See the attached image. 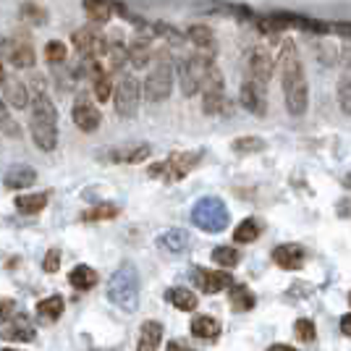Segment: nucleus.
Returning <instances> with one entry per match:
<instances>
[{
  "label": "nucleus",
  "mask_w": 351,
  "mask_h": 351,
  "mask_svg": "<svg viewBox=\"0 0 351 351\" xmlns=\"http://www.w3.org/2000/svg\"><path fill=\"white\" fill-rule=\"evenodd\" d=\"M260 234H263L260 220L247 218V220H241V223L236 226L234 241H236V244H252V241H257V239H260Z\"/></svg>",
  "instance_id": "nucleus-32"
},
{
  "label": "nucleus",
  "mask_w": 351,
  "mask_h": 351,
  "mask_svg": "<svg viewBox=\"0 0 351 351\" xmlns=\"http://www.w3.org/2000/svg\"><path fill=\"white\" fill-rule=\"evenodd\" d=\"M0 132L5 134V136H11V139H19V136H21V129H19V123L11 118L8 108L0 110Z\"/></svg>",
  "instance_id": "nucleus-41"
},
{
  "label": "nucleus",
  "mask_w": 351,
  "mask_h": 351,
  "mask_svg": "<svg viewBox=\"0 0 351 351\" xmlns=\"http://www.w3.org/2000/svg\"><path fill=\"white\" fill-rule=\"evenodd\" d=\"M0 92H3V100L8 103V108H14V110H27L29 108V89L16 76H3L0 79Z\"/></svg>",
  "instance_id": "nucleus-15"
},
{
  "label": "nucleus",
  "mask_w": 351,
  "mask_h": 351,
  "mask_svg": "<svg viewBox=\"0 0 351 351\" xmlns=\"http://www.w3.org/2000/svg\"><path fill=\"white\" fill-rule=\"evenodd\" d=\"M168 351H194L186 341H168Z\"/></svg>",
  "instance_id": "nucleus-45"
},
{
  "label": "nucleus",
  "mask_w": 351,
  "mask_h": 351,
  "mask_svg": "<svg viewBox=\"0 0 351 351\" xmlns=\"http://www.w3.org/2000/svg\"><path fill=\"white\" fill-rule=\"evenodd\" d=\"M239 103L244 105L252 116H265L267 113V95H265V84L244 79V84L239 89Z\"/></svg>",
  "instance_id": "nucleus-13"
},
{
  "label": "nucleus",
  "mask_w": 351,
  "mask_h": 351,
  "mask_svg": "<svg viewBox=\"0 0 351 351\" xmlns=\"http://www.w3.org/2000/svg\"><path fill=\"white\" fill-rule=\"evenodd\" d=\"M267 351H296L293 346H286V343H276V346H270Z\"/></svg>",
  "instance_id": "nucleus-47"
},
{
  "label": "nucleus",
  "mask_w": 351,
  "mask_h": 351,
  "mask_svg": "<svg viewBox=\"0 0 351 351\" xmlns=\"http://www.w3.org/2000/svg\"><path fill=\"white\" fill-rule=\"evenodd\" d=\"M228 299H231V309L234 312H249V309L254 307V293L249 291V286H244V283H234Z\"/></svg>",
  "instance_id": "nucleus-31"
},
{
  "label": "nucleus",
  "mask_w": 351,
  "mask_h": 351,
  "mask_svg": "<svg viewBox=\"0 0 351 351\" xmlns=\"http://www.w3.org/2000/svg\"><path fill=\"white\" fill-rule=\"evenodd\" d=\"M139 100H142V82L132 76V73H123L118 79L116 89H113V103H116V113L121 118H134L139 110Z\"/></svg>",
  "instance_id": "nucleus-8"
},
{
  "label": "nucleus",
  "mask_w": 351,
  "mask_h": 351,
  "mask_svg": "<svg viewBox=\"0 0 351 351\" xmlns=\"http://www.w3.org/2000/svg\"><path fill=\"white\" fill-rule=\"evenodd\" d=\"M97 273L89 267V265H76L71 273H69V283H71L76 291H89L97 286Z\"/></svg>",
  "instance_id": "nucleus-27"
},
{
  "label": "nucleus",
  "mask_w": 351,
  "mask_h": 351,
  "mask_svg": "<svg viewBox=\"0 0 351 351\" xmlns=\"http://www.w3.org/2000/svg\"><path fill=\"white\" fill-rule=\"evenodd\" d=\"M0 60L11 63L14 69H32L34 66V47L24 37H3L0 40Z\"/></svg>",
  "instance_id": "nucleus-9"
},
{
  "label": "nucleus",
  "mask_w": 351,
  "mask_h": 351,
  "mask_svg": "<svg viewBox=\"0 0 351 351\" xmlns=\"http://www.w3.org/2000/svg\"><path fill=\"white\" fill-rule=\"evenodd\" d=\"M47 207V194L37 191V194H19L16 197V210L24 215H37Z\"/></svg>",
  "instance_id": "nucleus-29"
},
{
  "label": "nucleus",
  "mask_w": 351,
  "mask_h": 351,
  "mask_svg": "<svg viewBox=\"0 0 351 351\" xmlns=\"http://www.w3.org/2000/svg\"><path fill=\"white\" fill-rule=\"evenodd\" d=\"M191 336L202 338V341H215L220 336V322L210 315H197L191 320Z\"/></svg>",
  "instance_id": "nucleus-25"
},
{
  "label": "nucleus",
  "mask_w": 351,
  "mask_h": 351,
  "mask_svg": "<svg viewBox=\"0 0 351 351\" xmlns=\"http://www.w3.org/2000/svg\"><path fill=\"white\" fill-rule=\"evenodd\" d=\"M3 108H8V103L3 100V92H0V110H3Z\"/></svg>",
  "instance_id": "nucleus-48"
},
{
  "label": "nucleus",
  "mask_w": 351,
  "mask_h": 351,
  "mask_svg": "<svg viewBox=\"0 0 351 351\" xmlns=\"http://www.w3.org/2000/svg\"><path fill=\"white\" fill-rule=\"evenodd\" d=\"M84 14L92 24H105L113 16V0H84Z\"/></svg>",
  "instance_id": "nucleus-28"
},
{
  "label": "nucleus",
  "mask_w": 351,
  "mask_h": 351,
  "mask_svg": "<svg viewBox=\"0 0 351 351\" xmlns=\"http://www.w3.org/2000/svg\"><path fill=\"white\" fill-rule=\"evenodd\" d=\"M346 184H349V189H351V176H349V178H346Z\"/></svg>",
  "instance_id": "nucleus-50"
},
{
  "label": "nucleus",
  "mask_w": 351,
  "mask_h": 351,
  "mask_svg": "<svg viewBox=\"0 0 351 351\" xmlns=\"http://www.w3.org/2000/svg\"><path fill=\"white\" fill-rule=\"evenodd\" d=\"M210 63H213V58L202 56V53H194V56L178 60V84H181L184 97H194L202 89V79H205Z\"/></svg>",
  "instance_id": "nucleus-6"
},
{
  "label": "nucleus",
  "mask_w": 351,
  "mask_h": 351,
  "mask_svg": "<svg viewBox=\"0 0 351 351\" xmlns=\"http://www.w3.org/2000/svg\"><path fill=\"white\" fill-rule=\"evenodd\" d=\"M162 341V325L155 320H147L139 330V341H136V351H158Z\"/></svg>",
  "instance_id": "nucleus-23"
},
{
  "label": "nucleus",
  "mask_w": 351,
  "mask_h": 351,
  "mask_svg": "<svg viewBox=\"0 0 351 351\" xmlns=\"http://www.w3.org/2000/svg\"><path fill=\"white\" fill-rule=\"evenodd\" d=\"M315 50H317V58H320V63H325V66H336V60H338V50H336V45H330V43H315Z\"/></svg>",
  "instance_id": "nucleus-40"
},
{
  "label": "nucleus",
  "mask_w": 351,
  "mask_h": 351,
  "mask_svg": "<svg viewBox=\"0 0 351 351\" xmlns=\"http://www.w3.org/2000/svg\"><path fill=\"white\" fill-rule=\"evenodd\" d=\"M304 260H307V254L299 244H280L273 249V263L283 270H302Z\"/></svg>",
  "instance_id": "nucleus-17"
},
{
  "label": "nucleus",
  "mask_w": 351,
  "mask_h": 351,
  "mask_svg": "<svg viewBox=\"0 0 351 351\" xmlns=\"http://www.w3.org/2000/svg\"><path fill=\"white\" fill-rule=\"evenodd\" d=\"M186 40H189V43L197 47V53H202V56H213V53H215V34H213V29L205 27V24L189 27Z\"/></svg>",
  "instance_id": "nucleus-21"
},
{
  "label": "nucleus",
  "mask_w": 351,
  "mask_h": 351,
  "mask_svg": "<svg viewBox=\"0 0 351 351\" xmlns=\"http://www.w3.org/2000/svg\"><path fill=\"white\" fill-rule=\"evenodd\" d=\"M14 315V302L11 299H0V322H5Z\"/></svg>",
  "instance_id": "nucleus-44"
},
{
  "label": "nucleus",
  "mask_w": 351,
  "mask_h": 351,
  "mask_svg": "<svg viewBox=\"0 0 351 351\" xmlns=\"http://www.w3.org/2000/svg\"><path fill=\"white\" fill-rule=\"evenodd\" d=\"M336 97L341 110L346 116H351V50L346 53V58H343V71H341V79H338Z\"/></svg>",
  "instance_id": "nucleus-22"
},
{
  "label": "nucleus",
  "mask_w": 351,
  "mask_h": 351,
  "mask_svg": "<svg viewBox=\"0 0 351 351\" xmlns=\"http://www.w3.org/2000/svg\"><path fill=\"white\" fill-rule=\"evenodd\" d=\"M43 270L45 273H58L60 270V252L58 249H50L43 260Z\"/></svg>",
  "instance_id": "nucleus-42"
},
{
  "label": "nucleus",
  "mask_w": 351,
  "mask_h": 351,
  "mask_svg": "<svg viewBox=\"0 0 351 351\" xmlns=\"http://www.w3.org/2000/svg\"><path fill=\"white\" fill-rule=\"evenodd\" d=\"M278 69H280V82H283V100H286V110L291 116H304L309 108V84L307 73L299 58V50L291 40L280 45L278 56Z\"/></svg>",
  "instance_id": "nucleus-1"
},
{
  "label": "nucleus",
  "mask_w": 351,
  "mask_h": 351,
  "mask_svg": "<svg viewBox=\"0 0 351 351\" xmlns=\"http://www.w3.org/2000/svg\"><path fill=\"white\" fill-rule=\"evenodd\" d=\"M293 333H296V338H299L302 343H312V341L317 338V328H315L312 320L302 317V320H296V325H293Z\"/></svg>",
  "instance_id": "nucleus-37"
},
{
  "label": "nucleus",
  "mask_w": 351,
  "mask_h": 351,
  "mask_svg": "<svg viewBox=\"0 0 351 351\" xmlns=\"http://www.w3.org/2000/svg\"><path fill=\"white\" fill-rule=\"evenodd\" d=\"M0 351H19V349H0Z\"/></svg>",
  "instance_id": "nucleus-51"
},
{
  "label": "nucleus",
  "mask_w": 351,
  "mask_h": 351,
  "mask_svg": "<svg viewBox=\"0 0 351 351\" xmlns=\"http://www.w3.org/2000/svg\"><path fill=\"white\" fill-rule=\"evenodd\" d=\"M0 338L3 341H16V343H29V341H34V325L24 315H16L8 325L0 328Z\"/></svg>",
  "instance_id": "nucleus-19"
},
{
  "label": "nucleus",
  "mask_w": 351,
  "mask_h": 351,
  "mask_svg": "<svg viewBox=\"0 0 351 351\" xmlns=\"http://www.w3.org/2000/svg\"><path fill=\"white\" fill-rule=\"evenodd\" d=\"M349 304H351V291H349Z\"/></svg>",
  "instance_id": "nucleus-53"
},
{
  "label": "nucleus",
  "mask_w": 351,
  "mask_h": 351,
  "mask_svg": "<svg viewBox=\"0 0 351 351\" xmlns=\"http://www.w3.org/2000/svg\"><path fill=\"white\" fill-rule=\"evenodd\" d=\"M92 87H95V97L100 100V103H108L110 100V95H113V79H110V73L103 71L95 82H92Z\"/></svg>",
  "instance_id": "nucleus-36"
},
{
  "label": "nucleus",
  "mask_w": 351,
  "mask_h": 351,
  "mask_svg": "<svg viewBox=\"0 0 351 351\" xmlns=\"http://www.w3.org/2000/svg\"><path fill=\"white\" fill-rule=\"evenodd\" d=\"M71 118H73V123H76V129H82L84 134L97 132V129H100V121H103L97 105H92V100L84 97V95L76 97V103H73V108H71Z\"/></svg>",
  "instance_id": "nucleus-12"
},
{
  "label": "nucleus",
  "mask_w": 351,
  "mask_h": 351,
  "mask_svg": "<svg viewBox=\"0 0 351 351\" xmlns=\"http://www.w3.org/2000/svg\"><path fill=\"white\" fill-rule=\"evenodd\" d=\"M341 330H343V336L351 338V315H343V317H341Z\"/></svg>",
  "instance_id": "nucleus-46"
},
{
  "label": "nucleus",
  "mask_w": 351,
  "mask_h": 351,
  "mask_svg": "<svg viewBox=\"0 0 351 351\" xmlns=\"http://www.w3.org/2000/svg\"><path fill=\"white\" fill-rule=\"evenodd\" d=\"M191 223L205 234H223L231 223V215L220 197H202L191 207Z\"/></svg>",
  "instance_id": "nucleus-5"
},
{
  "label": "nucleus",
  "mask_w": 351,
  "mask_h": 351,
  "mask_svg": "<svg viewBox=\"0 0 351 351\" xmlns=\"http://www.w3.org/2000/svg\"><path fill=\"white\" fill-rule=\"evenodd\" d=\"M73 50L79 53V58H105L108 53V40H105L100 32L95 27H82V29L73 32L71 37Z\"/></svg>",
  "instance_id": "nucleus-10"
},
{
  "label": "nucleus",
  "mask_w": 351,
  "mask_h": 351,
  "mask_svg": "<svg viewBox=\"0 0 351 351\" xmlns=\"http://www.w3.org/2000/svg\"><path fill=\"white\" fill-rule=\"evenodd\" d=\"M97 351H113V349H97Z\"/></svg>",
  "instance_id": "nucleus-52"
},
{
  "label": "nucleus",
  "mask_w": 351,
  "mask_h": 351,
  "mask_svg": "<svg viewBox=\"0 0 351 351\" xmlns=\"http://www.w3.org/2000/svg\"><path fill=\"white\" fill-rule=\"evenodd\" d=\"M171 89H173V60L168 50H160L152 58L149 73L142 84V95L147 97V103H162L171 97Z\"/></svg>",
  "instance_id": "nucleus-4"
},
{
  "label": "nucleus",
  "mask_w": 351,
  "mask_h": 351,
  "mask_svg": "<svg viewBox=\"0 0 351 351\" xmlns=\"http://www.w3.org/2000/svg\"><path fill=\"white\" fill-rule=\"evenodd\" d=\"M165 299H168L176 309H181V312H194V309H197V304H199L197 293L189 291V289H184V286L168 289V291H165Z\"/></svg>",
  "instance_id": "nucleus-26"
},
{
  "label": "nucleus",
  "mask_w": 351,
  "mask_h": 351,
  "mask_svg": "<svg viewBox=\"0 0 351 351\" xmlns=\"http://www.w3.org/2000/svg\"><path fill=\"white\" fill-rule=\"evenodd\" d=\"M108 302L121 312H136L139 307V273L132 263L118 265V270L108 280Z\"/></svg>",
  "instance_id": "nucleus-3"
},
{
  "label": "nucleus",
  "mask_w": 351,
  "mask_h": 351,
  "mask_svg": "<svg viewBox=\"0 0 351 351\" xmlns=\"http://www.w3.org/2000/svg\"><path fill=\"white\" fill-rule=\"evenodd\" d=\"M66 56H69V50H66V45L60 43V40H50V43L45 45V58L50 60V63H63L66 60Z\"/></svg>",
  "instance_id": "nucleus-39"
},
{
  "label": "nucleus",
  "mask_w": 351,
  "mask_h": 351,
  "mask_svg": "<svg viewBox=\"0 0 351 351\" xmlns=\"http://www.w3.org/2000/svg\"><path fill=\"white\" fill-rule=\"evenodd\" d=\"M202 110L207 116H226L231 110V103L226 97V92H205L202 97Z\"/></svg>",
  "instance_id": "nucleus-30"
},
{
  "label": "nucleus",
  "mask_w": 351,
  "mask_h": 351,
  "mask_svg": "<svg viewBox=\"0 0 351 351\" xmlns=\"http://www.w3.org/2000/svg\"><path fill=\"white\" fill-rule=\"evenodd\" d=\"M126 53H129V63L134 69H145L147 63H152V47H149V40H145V37L132 40Z\"/></svg>",
  "instance_id": "nucleus-24"
},
{
  "label": "nucleus",
  "mask_w": 351,
  "mask_h": 351,
  "mask_svg": "<svg viewBox=\"0 0 351 351\" xmlns=\"http://www.w3.org/2000/svg\"><path fill=\"white\" fill-rule=\"evenodd\" d=\"M118 215V205H97V207H92V210H87L84 215H82V220H110V218H116Z\"/></svg>",
  "instance_id": "nucleus-38"
},
{
  "label": "nucleus",
  "mask_w": 351,
  "mask_h": 351,
  "mask_svg": "<svg viewBox=\"0 0 351 351\" xmlns=\"http://www.w3.org/2000/svg\"><path fill=\"white\" fill-rule=\"evenodd\" d=\"M3 76H5V73H3V60H0V79H3Z\"/></svg>",
  "instance_id": "nucleus-49"
},
{
  "label": "nucleus",
  "mask_w": 351,
  "mask_h": 351,
  "mask_svg": "<svg viewBox=\"0 0 351 351\" xmlns=\"http://www.w3.org/2000/svg\"><path fill=\"white\" fill-rule=\"evenodd\" d=\"M37 315L47 322H56L63 315V296L53 293V296H47L43 302H37Z\"/></svg>",
  "instance_id": "nucleus-33"
},
{
  "label": "nucleus",
  "mask_w": 351,
  "mask_h": 351,
  "mask_svg": "<svg viewBox=\"0 0 351 351\" xmlns=\"http://www.w3.org/2000/svg\"><path fill=\"white\" fill-rule=\"evenodd\" d=\"M21 16L32 19L34 24H43V21H45V11L40 8V5H34V3H24V8H21Z\"/></svg>",
  "instance_id": "nucleus-43"
},
{
  "label": "nucleus",
  "mask_w": 351,
  "mask_h": 351,
  "mask_svg": "<svg viewBox=\"0 0 351 351\" xmlns=\"http://www.w3.org/2000/svg\"><path fill=\"white\" fill-rule=\"evenodd\" d=\"M202 160V152L199 149H191V152H173L168 160L155 162L149 168L152 178H160V181H181L184 176H189V171H194V165Z\"/></svg>",
  "instance_id": "nucleus-7"
},
{
  "label": "nucleus",
  "mask_w": 351,
  "mask_h": 351,
  "mask_svg": "<svg viewBox=\"0 0 351 351\" xmlns=\"http://www.w3.org/2000/svg\"><path fill=\"white\" fill-rule=\"evenodd\" d=\"M213 260L220 265V267H236L239 265V260H241V254L236 252L231 244H223V247H215V252H213Z\"/></svg>",
  "instance_id": "nucleus-35"
},
{
  "label": "nucleus",
  "mask_w": 351,
  "mask_h": 351,
  "mask_svg": "<svg viewBox=\"0 0 351 351\" xmlns=\"http://www.w3.org/2000/svg\"><path fill=\"white\" fill-rule=\"evenodd\" d=\"M158 249L165 252V254H181V252H186L191 244V236L184 231V228H168V231H162L158 236Z\"/></svg>",
  "instance_id": "nucleus-20"
},
{
  "label": "nucleus",
  "mask_w": 351,
  "mask_h": 351,
  "mask_svg": "<svg viewBox=\"0 0 351 351\" xmlns=\"http://www.w3.org/2000/svg\"><path fill=\"white\" fill-rule=\"evenodd\" d=\"M34 181H37V171L32 165H11L3 176V186L8 191L29 189Z\"/></svg>",
  "instance_id": "nucleus-18"
},
{
  "label": "nucleus",
  "mask_w": 351,
  "mask_h": 351,
  "mask_svg": "<svg viewBox=\"0 0 351 351\" xmlns=\"http://www.w3.org/2000/svg\"><path fill=\"white\" fill-rule=\"evenodd\" d=\"M231 149L239 152V155H252V152H263L265 149V139L260 136H239L231 142Z\"/></svg>",
  "instance_id": "nucleus-34"
},
{
  "label": "nucleus",
  "mask_w": 351,
  "mask_h": 351,
  "mask_svg": "<svg viewBox=\"0 0 351 351\" xmlns=\"http://www.w3.org/2000/svg\"><path fill=\"white\" fill-rule=\"evenodd\" d=\"M249 76L252 82H260L267 87V82L273 79V69H276V63H273V56L265 50V47H257L254 53H252V58H249Z\"/></svg>",
  "instance_id": "nucleus-16"
},
{
  "label": "nucleus",
  "mask_w": 351,
  "mask_h": 351,
  "mask_svg": "<svg viewBox=\"0 0 351 351\" xmlns=\"http://www.w3.org/2000/svg\"><path fill=\"white\" fill-rule=\"evenodd\" d=\"M194 280H197V289L202 293H220L226 289L234 286L231 273H223V270H205V267H197L194 270Z\"/></svg>",
  "instance_id": "nucleus-14"
},
{
  "label": "nucleus",
  "mask_w": 351,
  "mask_h": 351,
  "mask_svg": "<svg viewBox=\"0 0 351 351\" xmlns=\"http://www.w3.org/2000/svg\"><path fill=\"white\" fill-rule=\"evenodd\" d=\"M149 152H152V147L145 142H129V145H118L103 152L100 160L116 162V165H136V162H145L149 158Z\"/></svg>",
  "instance_id": "nucleus-11"
},
{
  "label": "nucleus",
  "mask_w": 351,
  "mask_h": 351,
  "mask_svg": "<svg viewBox=\"0 0 351 351\" xmlns=\"http://www.w3.org/2000/svg\"><path fill=\"white\" fill-rule=\"evenodd\" d=\"M43 84L40 79H34V92L29 100V132L34 145L43 152H53L58 147V110L47 97Z\"/></svg>",
  "instance_id": "nucleus-2"
}]
</instances>
